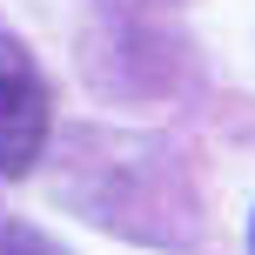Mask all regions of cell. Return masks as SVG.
<instances>
[{
    "mask_svg": "<svg viewBox=\"0 0 255 255\" xmlns=\"http://www.w3.org/2000/svg\"><path fill=\"white\" fill-rule=\"evenodd\" d=\"M47 188L81 222L148 242V249H195V235H202V202H195L188 168L175 161V148H161L148 134L67 128L54 148Z\"/></svg>",
    "mask_w": 255,
    "mask_h": 255,
    "instance_id": "cell-1",
    "label": "cell"
},
{
    "mask_svg": "<svg viewBox=\"0 0 255 255\" xmlns=\"http://www.w3.org/2000/svg\"><path fill=\"white\" fill-rule=\"evenodd\" d=\"M47 128H54L47 88L20 61L0 67V175H27L40 161V148H47Z\"/></svg>",
    "mask_w": 255,
    "mask_h": 255,
    "instance_id": "cell-2",
    "label": "cell"
},
{
    "mask_svg": "<svg viewBox=\"0 0 255 255\" xmlns=\"http://www.w3.org/2000/svg\"><path fill=\"white\" fill-rule=\"evenodd\" d=\"M0 67H13V47H7V40H0Z\"/></svg>",
    "mask_w": 255,
    "mask_h": 255,
    "instance_id": "cell-4",
    "label": "cell"
},
{
    "mask_svg": "<svg viewBox=\"0 0 255 255\" xmlns=\"http://www.w3.org/2000/svg\"><path fill=\"white\" fill-rule=\"evenodd\" d=\"M7 255H61V249H54V242H40L34 229H13V235H7Z\"/></svg>",
    "mask_w": 255,
    "mask_h": 255,
    "instance_id": "cell-3",
    "label": "cell"
},
{
    "mask_svg": "<svg viewBox=\"0 0 255 255\" xmlns=\"http://www.w3.org/2000/svg\"><path fill=\"white\" fill-rule=\"evenodd\" d=\"M249 255H255V215H249Z\"/></svg>",
    "mask_w": 255,
    "mask_h": 255,
    "instance_id": "cell-5",
    "label": "cell"
}]
</instances>
